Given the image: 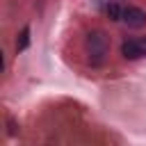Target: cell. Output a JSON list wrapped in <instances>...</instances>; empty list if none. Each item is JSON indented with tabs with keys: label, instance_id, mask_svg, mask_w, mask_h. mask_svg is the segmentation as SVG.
<instances>
[{
	"label": "cell",
	"instance_id": "6",
	"mask_svg": "<svg viewBox=\"0 0 146 146\" xmlns=\"http://www.w3.org/2000/svg\"><path fill=\"white\" fill-rule=\"evenodd\" d=\"M7 132L9 135H18V125H16L14 119H7Z\"/></svg>",
	"mask_w": 146,
	"mask_h": 146
},
{
	"label": "cell",
	"instance_id": "4",
	"mask_svg": "<svg viewBox=\"0 0 146 146\" xmlns=\"http://www.w3.org/2000/svg\"><path fill=\"white\" fill-rule=\"evenodd\" d=\"M27 43H30V27H23L18 39H16V50H25Z\"/></svg>",
	"mask_w": 146,
	"mask_h": 146
},
{
	"label": "cell",
	"instance_id": "2",
	"mask_svg": "<svg viewBox=\"0 0 146 146\" xmlns=\"http://www.w3.org/2000/svg\"><path fill=\"white\" fill-rule=\"evenodd\" d=\"M123 21L128 23V27H144L146 25V14L139 7H125L123 9Z\"/></svg>",
	"mask_w": 146,
	"mask_h": 146
},
{
	"label": "cell",
	"instance_id": "5",
	"mask_svg": "<svg viewBox=\"0 0 146 146\" xmlns=\"http://www.w3.org/2000/svg\"><path fill=\"white\" fill-rule=\"evenodd\" d=\"M107 16H110V21H121L123 18V9L116 2H110L107 5Z\"/></svg>",
	"mask_w": 146,
	"mask_h": 146
},
{
	"label": "cell",
	"instance_id": "1",
	"mask_svg": "<svg viewBox=\"0 0 146 146\" xmlns=\"http://www.w3.org/2000/svg\"><path fill=\"white\" fill-rule=\"evenodd\" d=\"M87 48H89V52H91V62L94 64H100L103 62V57H105V52H107V36L103 34V32H89L87 34Z\"/></svg>",
	"mask_w": 146,
	"mask_h": 146
},
{
	"label": "cell",
	"instance_id": "3",
	"mask_svg": "<svg viewBox=\"0 0 146 146\" xmlns=\"http://www.w3.org/2000/svg\"><path fill=\"white\" fill-rule=\"evenodd\" d=\"M121 52L125 59H137V57H144L146 55V46L141 41H125L121 46Z\"/></svg>",
	"mask_w": 146,
	"mask_h": 146
}]
</instances>
